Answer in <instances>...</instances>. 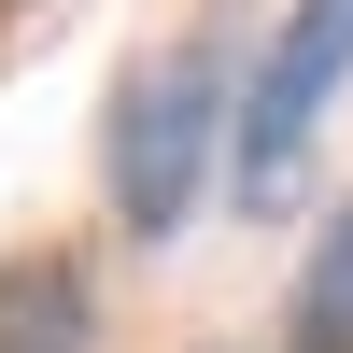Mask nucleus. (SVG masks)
<instances>
[{
    "mask_svg": "<svg viewBox=\"0 0 353 353\" xmlns=\"http://www.w3.org/2000/svg\"><path fill=\"white\" fill-rule=\"evenodd\" d=\"M99 339V297H85L71 254H14L0 269V353H85Z\"/></svg>",
    "mask_w": 353,
    "mask_h": 353,
    "instance_id": "nucleus-3",
    "label": "nucleus"
},
{
    "mask_svg": "<svg viewBox=\"0 0 353 353\" xmlns=\"http://www.w3.org/2000/svg\"><path fill=\"white\" fill-rule=\"evenodd\" d=\"M339 85H353V0H283L269 57H254V85H241V128H226L241 212H283V198H297V170H311V141H325Z\"/></svg>",
    "mask_w": 353,
    "mask_h": 353,
    "instance_id": "nucleus-1",
    "label": "nucleus"
},
{
    "mask_svg": "<svg viewBox=\"0 0 353 353\" xmlns=\"http://www.w3.org/2000/svg\"><path fill=\"white\" fill-rule=\"evenodd\" d=\"M226 128H241V113H226L212 43L156 57V71L113 99V141H99V170H113V212H128L141 241H170V226L198 212V184H212V141H226Z\"/></svg>",
    "mask_w": 353,
    "mask_h": 353,
    "instance_id": "nucleus-2",
    "label": "nucleus"
},
{
    "mask_svg": "<svg viewBox=\"0 0 353 353\" xmlns=\"http://www.w3.org/2000/svg\"><path fill=\"white\" fill-rule=\"evenodd\" d=\"M297 353H353V339H311V325H297Z\"/></svg>",
    "mask_w": 353,
    "mask_h": 353,
    "instance_id": "nucleus-5",
    "label": "nucleus"
},
{
    "mask_svg": "<svg viewBox=\"0 0 353 353\" xmlns=\"http://www.w3.org/2000/svg\"><path fill=\"white\" fill-rule=\"evenodd\" d=\"M297 325L311 339H353V212L311 241V283H297Z\"/></svg>",
    "mask_w": 353,
    "mask_h": 353,
    "instance_id": "nucleus-4",
    "label": "nucleus"
}]
</instances>
